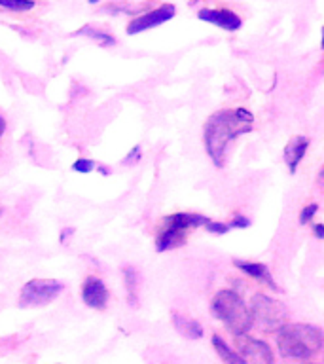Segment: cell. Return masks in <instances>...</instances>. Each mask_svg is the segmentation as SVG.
Here are the masks:
<instances>
[{
  "label": "cell",
  "mask_w": 324,
  "mask_h": 364,
  "mask_svg": "<svg viewBox=\"0 0 324 364\" xmlns=\"http://www.w3.org/2000/svg\"><path fill=\"white\" fill-rule=\"evenodd\" d=\"M254 127V114L247 108L220 110L207 119L203 129L205 148L216 167H224L227 144L239 135L250 133Z\"/></svg>",
  "instance_id": "cell-1"
},
{
  "label": "cell",
  "mask_w": 324,
  "mask_h": 364,
  "mask_svg": "<svg viewBox=\"0 0 324 364\" xmlns=\"http://www.w3.org/2000/svg\"><path fill=\"white\" fill-rule=\"evenodd\" d=\"M324 346L323 330L306 323H286L277 330V347L284 358H311Z\"/></svg>",
  "instance_id": "cell-2"
},
{
  "label": "cell",
  "mask_w": 324,
  "mask_h": 364,
  "mask_svg": "<svg viewBox=\"0 0 324 364\" xmlns=\"http://www.w3.org/2000/svg\"><path fill=\"white\" fill-rule=\"evenodd\" d=\"M210 311L218 321L224 323L230 332L235 338L247 336V332L252 326V313H250L249 306L244 304V300L235 292V290L222 289L218 290L210 301Z\"/></svg>",
  "instance_id": "cell-3"
},
{
  "label": "cell",
  "mask_w": 324,
  "mask_h": 364,
  "mask_svg": "<svg viewBox=\"0 0 324 364\" xmlns=\"http://www.w3.org/2000/svg\"><path fill=\"white\" fill-rule=\"evenodd\" d=\"M250 313H252V321L258 323L261 330L267 332H275L281 326L286 324V307L281 301L273 300L267 294H254L250 300Z\"/></svg>",
  "instance_id": "cell-4"
},
{
  "label": "cell",
  "mask_w": 324,
  "mask_h": 364,
  "mask_svg": "<svg viewBox=\"0 0 324 364\" xmlns=\"http://www.w3.org/2000/svg\"><path fill=\"white\" fill-rule=\"evenodd\" d=\"M63 292V283L55 279H33L21 289L19 306L21 307H38L45 306Z\"/></svg>",
  "instance_id": "cell-5"
},
{
  "label": "cell",
  "mask_w": 324,
  "mask_h": 364,
  "mask_svg": "<svg viewBox=\"0 0 324 364\" xmlns=\"http://www.w3.org/2000/svg\"><path fill=\"white\" fill-rule=\"evenodd\" d=\"M239 355L243 358L244 364H275L271 347L266 341L241 336L239 338Z\"/></svg>",
  "instance_id": "cell-6"
},
{
  "label": "cell",
  "mask_w": 324,
  "mask_h": 364,
  "mask_svg": "<svg viewBox=\"0 0 324 364\" xmlns=\"http://www.w3.org/2000/svg\"><path fill=\"white\" fill-rule=\"evenodd\" d=\"M175 14H176V8L173 4L159 6V8H156V10L135 17V19L127 25V34H136V33H142V31H148V28L159 27V25H163L165 21L173 19Z\"/></svg>",
  "instance_id": "cell-7"
},
{
  "label": "cell",
  "mask_w": 324,
  "mask_h": 364,
  "mask_svg": "<svg viewBox=\"0 0 324 364\" xmlns=\"http://www.w3.org/2000/svg\"><path fill=\"white\" fill-rule=\"evenodd\" d=\"M188 230L180 228L175 222H171L165 218L163 228L159 230L158 237H156V250L158 252H165V250L178 249L182 245L186 243Z\"/></svg>",
  "instance_id": "cell-8"
},
{
  "label": "cell",
  "mask_w": 324,
  "mask_h": 364,
  "mask_svg": "<svg viewBox=\"0 0 324 364\" xmlns=\"http://www.w3.org/2000/svg\"><path fill=\"white\" fill-rule=\"evenodd\" d=\"M82 300L85 306L93 307V309H104L108 304L107 284L99 277H87L82 287Z\"/></svg>",
  "instance_id": "cell-9"
},
{
  "label": "cell",
  "mask_w": 324,
  "mask_h": 364,
  "mask_svg": "<svg viewBox=\"0 0 324 364\" xmlns=\"http://www.w3.org/2000/svg\"><path fill=\"white\" fill-rule=\"evenodd\" d=\"M198 17L201 21L212 23V25L224 28L227 33H235L243 25L241 17L232 10H201L198 14Z\"/></svg>",
  "instance_id": "cell-10"
},
{
  "label": "cell",
  "mask_w": 324,
  "mask_h": 364,
  "mask_svg": "<svg viewBox=\"0 0 324 364\" xmlns=\"http://www.w3.org/2000/svg\"><path fill=\"white\" fill-rule=\"evenodd\" d=\"M233 266L241 269L244 275H249V277L256 279L258 283L266 284L267 289L275 290L279 292V284L275 283V279H273L271 272H269V267L266 264H261V262H250V260H233Z\"/></svg>",
  "instance_id": "cell-11"
},
{
  "label": "cell",
  "mask_w": 324,
  "mask_h": 364,
  "mask_svg": "<svg viewBox=\"0 0 324 364\" xmlns=\"http://www.w3.org/2000/svg\"><path fill=\"white\" fill-rule=\"evenodd\" d=\"M307 148H309V139H307L306 135L294 136V139L286 144V148H284V161L288 165L290 175H294L296 169H298V165L301 164V159L306 158Z\"/></svg>",
  "instance_id": "cell-12"
},
{
  "label": "cell",
  "mask_w": 324,
  "mask_h": 364,
  "mask_svg": "<svg viewBox=\"0 0 324 364\" xmlns=\"http://www.w3.org/2000/svg\"><path fill=\"white\" fill-rule=\"evenodd\" d=\"M173 324H175V328L184 338H188V340H199V338H203V326L198 321H193V318L182 317V315H173Z\"/></svg>",
  "instance_id": "cell-13"
},
{
  "label": "cell",
  "mask_w": 324,
  "mask_h": 364,
  "mask_svg": "<svg viewBox=\"0 0 324 364\" xmlns=\"http://www.w3.org/2000/svg\"><path fill=\"white\" fill-rule=\"evenodd\" d=\"M212 347H215L216 355L222 358V363L224 364H244L241 355H239L235 349H232V347L227 346L226 341L222 340L218 334L212 336Z\"/></svg>",
  "instance_id": "cell-14"
},
{
  "label": "cell",
  "mask_w": 324,
  "mask_h": 364,
  "mask_svg": "<svg viewBox=\"0 0 324 364\" xmlns=\"http://www.w3.org/2000/svg\"><path fill=\"white\" fill-rule=\"evenodd\" d=\"M125 279V287H127V292H129V304L135 306L136 304V281H139V275L133 267H125L124 272Z\"/></svg>",
  "instance_id": "cell-15"
},
{
  "label": "cell",
  "mask_w": 324,
  "mask_h": 364,
  "mask_svg": "<svg viewBox=\"0 0 324 364\" xmlns=\"http://www.w3.org/2000/svg\"><path fill=\"white\" fill-rule=\"evenodd\" d=\"M0 6L11 11H27L33 10L34 2L33 0H0Z\"/></svg>",
  "instance_id": "cell-16"
},
{
  "label": "cell",
  "mask_w": 324,
  "mask_h": 364,
  "mask_svg": "<svg viewBox=\"0 0 324 364\" xmlns=\"http://www.w3.org/2000/svg\"><path fill=\"white\" fill-rule=\"evenodd\" d=\"M317 210H318L317 203H311V205H307V207H303V209H301V213H300V224H301V226H307V224L313 220V216L317 215Z\"/></svg>",
  "instance_id": "cell-17"
},
{
  "label": "cell",
  "mask_w": 324,
  "mask_h": 364,
  "mask_svg": "<svg viewBox=\"0 0 324 364\" xmlns=\"http://www.w3.org/2000/svg\"><path fill=\"white\" fill-rule=\"evenodd\" d=\"M72 169L76 173H91V171L95 169V161H91V159H76L72 164Z\"/></svg>",
  "instance_id": "cell-18"
},
{
  "label": "cell",
  "mask_w": 324,
  "mask_h": 364,
  "mask_svg": "<svg viewBox=\"0 0 324 364\" xmlns=\"http://www.w3.org/2000/svg\"><path fill=\"white\" fill-rule=\"evenodd\" d=\"M205 230L210 233H215V235H224V233L230 232V226H227V224H224V222L209 220V224L205 226Z\"/></svg>",
  "instance_id": "cell-19"
},
{
  "label": "cell",
  "mask_w": 324,
  "mask_h": 364,
  "mask_svg": "<svg viewBox=\"0 0 324 364\" xmlns=\"http://www.w3.org/2000/svg\"><path fill=\"white\" fill-rule=\"evenodd\" d=\"M227 226H230V230H233V228H235V230H244V228L250 226V220L244 215H235L233 216V220L230 222Z\"/></svg>",
  "instance_id": "cell-20"
},
{
  "label": "cell",
  "mask_w": 324,
  "mask_h": 364,
  "mask_svg": "<svg viewBox=\"0 0 324 364\" xmlns=\"http://www.w3.org/2000/svg\"><path fill=\"white\" fill-rule=\"evenodd\" d=\"M139 158H141V146H135L133 150H131L129 156L124 159V161L125 164H133V161H139Z\"/></svg>",
  "instance_id": "cell-21"
},
{
  "label": "cell",
  "mask_w": 324,
  "mask_h": 364,
  "mask_svg": "<svg viewBox=\"0 0 324 364\" xmlns=\"http://www.w3.org/2000/svg\"><path fill=\"white\" fill-rule=\"evenodd\" d=\"M313 233L317 239H324V224H313L311 226Z\"/></svg>",
  "instance_id": "cell-22"
},
{
  "label": "cell",
  "mask_w": 324,
  "mask_h": 364,
  "mask_svg": "<svg viewBox=\"0 0 324 364\" xmlns=\"http://www.w3.org/2000/svg\"><path fill=\"white\" fill-rule=\"evenodd\" d=\"M4 131H6V122H4V118L0 116V136L4 135Z\"/></svg>",
  "instance_id": "cell-23"
},
{
  "label": "cell",
  "mask_w": 324,
  "mask_h": 364,
  "mask_svg": "<svg viewBox=\"0 0 324 364\" xmlns=\"http://www.w3.org/2000/svg\"><path fill=\"white\" fill-rule=\"evenodd\" d=\"M320 184L324 186V167H323V173H320Z\"/></svg>",
  "instance_id": "cell-24"
},
{
  "label": "cell",
  "mask_w": 324,
  "mask_h": 364,
  "mask_svg": "<svg viewBox=\"0 0 324 364\" xmlns=\"http://www.w3.org/2000/svg\"><path fill=\"white\" fill-rule=\"evenodd\" d=\"M320 48L324 50V28H323V40H320Z\"/></svg>",
  "instance_id": "cell-25"
},
{
  "label": "cell",
  "mask_w": 324,
  "mask_h": 364,
  "mask_svg": "<svg viewBox=\"0 0 324 364\" xmlns=\"http://www.w3.org/2000/svg\"><path fill=\"white\" fill-rule=\"evenodd\" d=\"M0 215H2V213H0Z\"/></svg>",
  "instance_id": "cell-26"
}]
</instances>
